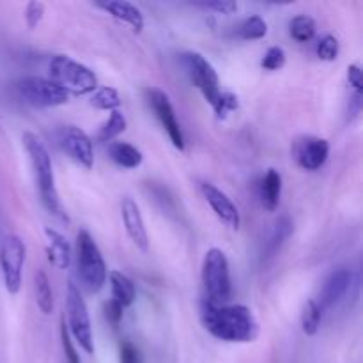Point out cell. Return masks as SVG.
Listing matches in <instances>:
<instances>
[{
    "instance_id": "33",
    "label": "cell",
    "mask_w": 363,
    "mask_h": 363,
    "mask_svg": "<svg viewBox=\"0 0 363 363\" xmlns=\"http://www.w3.org/2000/svg\"><path fill=\"white\" fill-rule=\"evenodd\" d=\"M119 363H144L138 347L130 340H123L119 344Z\"/></svg>"
},
{
    "instance_id": "5",
    "label": "cell",
    "mask_w": 363,
    "mask_h": 363,
    "mask_svg": "<svg viewBox=\"0 0 363 363\" xmlns=\"http://www.w3.org/2000/svg\"><path fill=\"white\" fill-rule=\"evenodd\" d=\"M77 268L78 277L89 293L103 289L108 279V269L98 243L89 230H80L77 234Z\"/></svg>"
},
{
    "instance_id": "12",
    "label": "cell",
    "mask_w": 363,
    "mask_h": 363,
    "mask_svg": "<svg viewBox=\"0 0 363 363\" xmlns=\"http://www.w3.org/2000/svg\"><path fill=\"white\" fill-rule=\"evenodd\" d=\"M201 194L206 199L209 206H211L213 213L216 215V218L227 225L229 229L238 230L241 225V216L238 211L236 204L229 199V195L225 191L220 190L218 186H215L213 183H201Z\"/></svg>"
},
{
    "instance_id": "18",
    "label": "cell",
    "mask_w": 363,
    "mask_h": 363,
    "mask_svg": "<svg viewBox=\"0 0 363 363\" xmlns=\"http://www.w3.org/2000/svg\"><path fill=\"white\" fill-rule=\"evenodd\" d=\"M280 197H282V176L279 170L268 169L259 184V199L262 208L275 211L280 204Z\"/></svg>"
},
{
    "instance_id": "35",
    "label": "cell",
    "mask_w": 363,
    "mask_h": 363,
    "mask_svg": "<svg viewBox=\"0 0 363 363\" xmlns=\"http://www.w3.org/2000/svg\"><path fill=\"white\" fill-rule=\"evenodd\" d=\"M347 82H350V85L353 87L354 94L362 96L363 92V74H362V69L358 64H351L350 67H347Z\"/></svg>"
},
{
    "instance_id": "26",
    "label": "cell",
    "mask_w": 363,
    "mask_h": 363,
    "mask_svg": "<svg viewBox=\"0 0 363 363\" xmlns=\"http://www.w3.org/2000/svg\"><path fill=\"white\" fill-rule=\"evenodd\" d=\"M91 105L98 110H117V106L121 105V96L117 92V89L113 87H101L92 94Z\"/></svg>"
},
{
    "instance_id": "25",
    "label": "cell",
    "mask_w": 363,
    "mask_h": 363,
    "mask_svg": "<svg viewBox=\"0 0 363 363\" xmlns=\"http://www.w3.org/2000/svg\"><path fill=\"white\" fill-rule=\"evenodd\" d=\"M240 38L247 39V41H255V39H262L268 34V23L264 18L257 16H248L243 23L240 25Z\"/></svg>"
},
{
    "instance_id": "17",
    "label": "cell",
    "mask_w": 363,
    "mask_h": 363,
    "mask_svg": "<svg viewBox=\"0 0 363 363\" xmlns=\"http://www.w3.org/2000/svg\"><path fill=\"white\" fill-rule=\"evenodd\" d=\"M46 257L52 266L57 269H67L71 262V248L66 238L59 233V230L46 227Z\"/></svg>"
},
{
    "instance_id": "28",
    "label": "cell",
    "mask_w": 363,
    "mask_h": 363,
    "mask_svg": "<svg viewBox=\"0 0 363 363\" xmlns=\"http://www.w3.org/2000/svg\"><path fill=\"white\" fill-rule=\"evenodd\" d=\"M60 344H62V353H64V360L66 363H82L80 354H78L77 347H74L73 339L69 337L66 328V319H60Z\"/></svg>"
},
{
    "instance_id": "16",
    "label": "cell",
    "mask_w": 363,
    "mask_h": 363,
    "mask_svg": "<svg viewBox=\"0 0 363 363\" xmlns=\"http://www.w3.org/2000/svg\"><path fill=\"white\" fill-rule=\"evenodd\" d=\"M96 7H99V9H103L105 13H108L110 16L116 18V20L130 25L135 32L144 30V14H142V11L138 9L135 4L124 2V0H108V2H98Z\"/></svg>"
},
{
    "instance_id": "24",
    "label": "cell",
    "mask_w": 363,
    "mask_h": 363,
    "mask_svg": "<svg viewBox=\"0 0 363 363\" xmlns=\"http://www.w3.org/2000/svg\"><path fill=\"white\" fill-rule=\"evenodd\" d=\"M315 21L314 18L307 16V14H298L291 20L289 25V32L291 38L298 43H307L311 41L312 38L315 35Z\"/></svg>"
},
{
    "instance_id": "11",
    "label": "cell",
    "mask_w": 363,
    "mask_h": 363,
    "mask_svg": "<svg viewBox=\"0 0 363 363\" xmlns=\"http://www.w3.org/2000/svg\"><path fill=\"white\" fill-rule=\"evenodd\" d=\"M59 145L73 162L84 169H92L94 165V145H92L91 137L80 130L78 126H64L60 128L59 135Z\"/></svg>"
},
{
    "instance_id": "23",
    "label": "cell",
    "mask_w": 363,
    "mask_h": 363,
    "mask_svg": "<svg viewBox=\"0 0 363 363\" xmlns=\"http://www.w3.org/2000/svg\"><path fill=\"white\" fill-rule=\"evenodd\" d=\"M128 128V121L124 117L123 112L119 110H112L110 117L101 124L98 131V140L99 142H112L113 138L119 137L121 133H124Z\"/></svg>"
},
{
    "instance_id": "36",
    "label": "cell",
    "mask_w": 363,
    "mask_h": 363,
    "mask_svg": "<svg viewBox=\"0 0 363 363\" xmlns=\"http://www.w3.org/2000/svg\"><path fill=\"white\" fill-rule=\"evenodd\" d=\"M123 314H124V308L121 307L117 301L113 300H108L105 303V318L106 321L110 323V325L117 326L121 323V319H123Z\"/></svg>"
},
{
    "instance_id": "20",
    "label": "cell",
    "mask_w": 363,
    "mask_h": 363,
    "mask_svg": "<svg viewBox=\"0 0 363 363\" xmlns=\"http://www.w3.org/2000/svg\"><path fill=\"white\" fill-rule=\"evenodd\" d=\"M108 155L117 165L128 170L137 169V167H140L142 162H144V155H142L140 149L128 144V142H110Z\"/></svg>"
},
{
    "instance_id": "29",
    "label": "cell",
    "mask_w": 363,
    "mask_h": 363,
    "mask_svg": "<svg viewBox=\"0 0 363 363\" xmlns=\"http://www.w3.org/2000/svg\"><path fill=\"white\" fill-rule=\"evenodd\" d=\"M238 105H240V103H238L236 94L222 91L220 92L218 99H216V103L213 105V110H215V113L218 119H225L230 112H234V110L238 108Z\"/></svg>"
},
{
    "instance_id": "7",
    "label": "cell",
    "mask_w": 363,
    "mask_h": 363,
    "mask_svg": "<svg viewBox=\"0 0 363 363\" xmlns=\"http://www.w3.org/2000/svg\"><path fill=\"white\" fill-rule=\"evenodd\" d=\"M27 259V247L16 234H9L0 243V272L4 287L9 294H18L23 282V268Z\"/></svg>"
},
{
    "instance_id": "2",
    "label": "cell",
    "mask_w": 363,
    "mask_h": 363,
    "mask_svg": "<svg viewBox=\"0 0 363 363\" xmlns=\"http://www.w3.org/2000/svg\"><path fill=\"white\" fill-rule=\"evenodd\" d=\"M21 142H23V147L27 151L28 160H30L32 174H34L35 186H38L43 206L57 220H60V222H69L66 211L62 208V202H60L59 191H57L52 158H50V152L46 149V145L32 131H25L21 135Z\"/></svg>"
},
{
    "instance_id": "6",
    "label": "cell",
    "mask_w": 363,
    "mask_h": 363,
    "mask_svg": "<svg viewBox=\"0 0 363 363\" xmlns=\"http://www.w3.org/2000/svg\"><path fill=\"white\" fill-rule=\"evenodd\" d=\"M66 314H67V333L87 354L94 353V335H92L91 315L87 303L82 296L77 284L69 282L66 289Z\"/></svg>"
},
{
    "instance_id": "4",
    "label": "cell",
    "mask_w": 363,
    "mask_h": 363,
    "mask_svg": "<svg viewBox=\"0 0 363 363\" xmlns=\"http://www.w3.org/2000/svg\"><path fill=\"white\" fill-rule=\"evenodd\" d=\"M50 80L62 87L67 94L85 96L98 87V77L91 67L67 55L52 57L48 64Z\"/></svg>"
},
{
    "instance_id": "13",
    "label": "cell",
    "mask_w": 363,
    "mask_h": 363,
    "mask_svg": "<svg viewBox=\"0 0 363 363\" xmlns=\"http://www.w3.org/2000/svg\"><path fill=\"white\" fill-rule=\"evenodd\" d=\"M330 156V144L325 138L303 137L294 145V158L298 165L308 172H315L326 163Z\"/></svg>"
},
{
    "instance_id": "30",
    "label": "cell",
    "mask_w": 363,
    "mask_h": 363,
    "mask_svg": "<svg viewBox=\"0 0 363 363\" xmlns=\"http://www.w3.org/2000/svg\"><path fill=\"white\" fill-rule=\"evenodd\" d=\"M315 52H318V57L321 60L332 62V60H335L337 55H339V41H337L335 35H325V38L319 39Z\"/></svg>"
},
{
    "instance_id": "31",
    "label": "cell",
    "mask_w": 363,
    "mask_h": 363,
    "mask_svg": "<svg viewBox=\"0 0 363 363\" xmlns=\"http://www.w3.org/2000/svg\"><path fill=\"white\" fill-rule=\"evenodd\" d=\"M261 66L266 71H279L286 66V52H284L282 46H272L268 48V52L264 53L261 60Z\"/></svg>"
},
{
    "instance_id": "21",
    "label": "cell",
    "mask_w": 363,
    "mask_h": 363,
    "mask_svg": "<svg viewBox=\"0 0 363 363\" xmlns=\"http://www.w3.org/2000/svg\"><path fill=\"white\" fill-rule=\"evenodd\" d=\"M34 293H35V303H38L39 311L45 315H50L53 312V291L52 284H50L48 275L45 269H38L34 275Z\"/></svg>"
},
{
    "instance_id": "32",
    "label": "cell",
    "mask_w": 363,
    "mask_h": 363,
    "mask_svg": "<svg viewBox=\"0 0 363 363\" xmlns=\"http://www.w3.org/2000/svg\"><path fill=\"white\" fill-rule=\"evenodd\" d=\"M43 16H45V4L43 2H28L25 7V21L30 30H34L39 23H41Z\"/></svg>"
},
{
    "instance_id": "34",
    "label": "cell",
    "mask_w": 363,
    "mask_h": 363,
    "mask_svg": "<svg viewBox=\"0 0 363 363\" xmlns=\"http://www.w3.org/2000/svg\"><path fill=\"white\" fill-rule=\"evenodd\" d=\"M197 7H202V9L215 11L218 14H229L236 13L238 11V2H233V0H218V2H208V4H195Z\"/></svg>"
},
{
    "instance_id": "8",
    "label": "cell",
    "mask_w": 363,
    "mask_h": 363,
    "mask_svg": "<svg viewBox=\"0 0 363 363\" xmlns=\"http://www.w3.org/2000/svg\"><path fill=\"white\" fill-rule=\"evenodd\" d=\"M18 96L25 103L41 108L66 105L69 101V94L62 87L45 77H25L14 84Z\"/></svg>"
},
{
    "instance_id": "10",
    "label": "cell",
    "mask_w": 363,
    "mask_h": 363,
    "mask_svg": "<svg viewBox=\"0 0 363 363\" xmlns=\"http://www.w3.org/2000/svg\"><path fill=\"white\" fill-rule=\"evenodd\" d=\"M145 99H147L149 106H151V110L155 112L156 119L160 121V124H162V128L165 130V133L169 135L174 147L179 149V151H184L186 142H184L183 128H181L179 121H177L176 110H174L167 92L158 87H147L145 89Z\"/></svg>"
},
{
    "instance_id": "22",
    "label": "cell",
    "mask_w": 363,
    "mask_h": 363,
    "mask_svg": "<svg viewBox=\"0 0 363 363\" xmlns=\"http://www.w3.org/2000/svg\"><path fill=\"white\" fill-rule=\"evenodd\" d=\"M323 321V311L319 307L318 300L311 298L307 303L303 305V311H301V330L307 337H314L315 333L321 328Z\"/></svg>"
},
{
    "instance_id": "15",
    "label": "cell",
    "mask_w": 363,
    "mask_h": 363,
    "mask_svg": "<svg viewBox=\"0 0 363 363\" xmlns=\"http://www.w3.org/2000/svg\"><path fill=\"white\" fill-rule=\"evenodd\" d=\"M351 286V272L347 268H337L330 273L325 279L321 287V294H319V307L321 311H328V308L335 307L344 296H346L347 289Z\"/></svg>"
},
{
    "instance_id": "14",
    "label": "cell",
    "mask_w": 363,
    "mask_h": 363,
    "mask_svg": "<svg viewBox=\"0 0 363 363\" xmlns=\"http://www.w3.org/2000/svg\"><path fill=\"white\" fill-rule=\"evenodd\" d=\"M121 218H123L124 229L128 236L133 241L135 247L142 252L149 250V234L145 229L144 216H142L140 208L131 197H124L121 202Z\"/></svg>"
},
{
    "instance_id": "27",
    "label": "cell",
    "mask_w": 363,
    "mask_h": 363,
    "mask_svg": "<svg viewBox=\"0 0 363 363\" xmlns=\"http://www.w3.org/2000/svg\"><path fill=\"white\" fill-rule=\"evenodd\" d=\"M291 233H293V222H291L287 216H284V218H280L279 222H277L275 229H273L272 240H269L268 243V254H275L280 248V245L291 236Z\"/></svg>"
},
{
    "instance_id": "1",
    "label": "cell",
    "mask_w": 363,
    "mask_h": 363,
    "mask_svg": "<svg viewBox=\"0 0 363 363\" xmlns=\"http://www.w3.org/2000/svg\"><path fill=\"white\" fill-rule=\"evenodd\" d=\"M201 319L204 328L223 342L247 344L254 342L259 335L257 319L245 305H213L202 301Z\"/></svg>"
},
{
    "instance_id": "3",
    "label": "cell",
    "mask_w": 363,
    "mask_h": 363,
    "mask_svg": "<svg viewBox=\"0 0 363 363\" xmlns=\"http://www.w3.org/2000/svg\"><path fill=\"white\" fill-rule=\"evenodd\" d=\"M202 287H204L206 300L213 305H227L233 293L230 284L229 259L225 252L220 248H209L202 261Z\"/></svg>"
},
{
    "instance_id": "9",
    "label": "cell",
    "mask_w": 363,
    "mask_h": 363,
    "mask_svg": "<svg viewBox=\"0 0 363 363\" xmlns=\"http://www.w3.org/2000/svg\"><path fill=\"white\" fill-rule=\"evenodd\" d=\"M181 62H183L191 84L201 91V94L204 96V99L209 105H215L222 89H220L218 73L213 67V64L199 52L183 53L181 55Z\"/></svg>"
},
{
    "instance_id": "19",
    "label": "cell",
    "mask_w": 363,
    "mask_h": 363,
    "mask_svg": "<svg viewBox=\"0 0 363 363\" xmlns=\"http://www.w3.org/2000/svg\"><path fill=\"white\" fill-rule=\"evenodd\" d=\"M110 289H112V300L117 301L123 308L131 307L137 298V289H135L133 280L121 272H110Z\"/></svg>"
}]
</instances>
